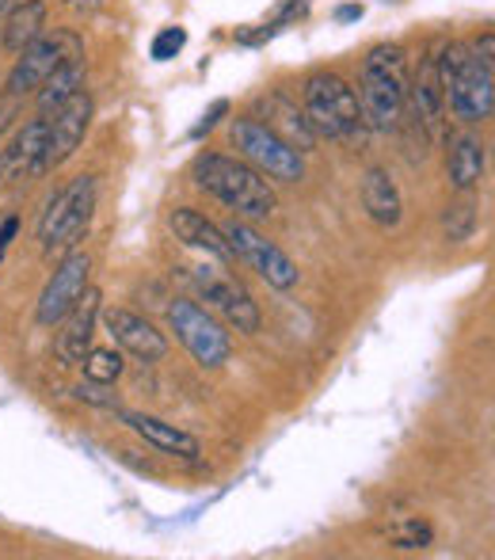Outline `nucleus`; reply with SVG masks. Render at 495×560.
<instances>
[{
	"mask_svg": "<svg viewBox=\"0 0 495 560\" xmlns=\"http://www.w3.org/2000/svg\"><path fill=\"white\" fill-rule=\"evenodd\" d=\"M191 176L202 191H210L214 199H222L229 210H237L240 218H271L279 210V199H274V187L263 172H256L248 161L240 156H225V153H199L191 164Z\"/></svg>",
	"mask_w": 495,
	"mask_h": 560,
	"instance_id": "f257e3e1",
	"label": "nucleus"
},
{
	"mask_svg": "<svg viewBox=\"0 0 495 560\" xmlns=\"http://www.w3.org/2000/svg\"><path fill=\"white\" fill-rule=\"evenodd\" d=\"M435 69L446 92V112H453V118L465 126L488 122L495 107V66L476 58L469 43H446Z\"/></svg>",
	"mask_w": 495,
	"mask_h": 560,
	"instance_id": "f03ea898",
	"label": "nucleus"
},
{
	"mask_svg": "<svg viewBox=\"0 0 495 560\" xmlns=\"http://www.w3.org/2000/svg\"><path fill=\"white\" fill-rule=\"evenodd\" d=\"M408 100V54L397 43H377L363 61V84H358V107H363L366 130H397L404 122Z\"/></svg>",
	"mask_w": 495,
	"mask_h": 560,
	"instance_id": "7ed1b4c3",
	"label": "nucleus"
},
{
	"mask_svg": "<svg viewBox=\"0 0 495 560\" xmlns=\"http://www.w3.org/2000/svg\"><path fill=\"white\" fill-rule=\"evenodd\" d=\"M305 118H309L313 133L328 141H358L366 133L363 107H358V92L351 89L343 77L335 73H313L305 77Z\"/></svg>",
	"mask_w": 495,
	"mask_h": 560,
	"instance_id": "20e7f679",
	"label": "nucleus"
},
{
	"mask_svg": "<svg viewBox=\"0 0 495 560\" xmlns=\"http://www.w3.org/2000/svg\"><path fill=\"white\" fill-rule=\"evenodd\" d=\"M99 202V179L96 176H76L46 202L43 218H38V244L43 252H66L89 233L92 214Z\"/></svg>",
	"mask_w": 495,
	"mask_h": 560,
	"instance_id": "39448f33",
	"label": "nucleus"
},
{
	"mask_svg": "<svg viewBox=\"0 0 495 560\" xmlns=\"http://www.w3.org/2000/svg\"><path fill=\"white\" fill-rule=\"evenodd\" d=\"M229 138H233V145H237L240 161H248L251 168L263 172L274 184H297V179H305V153L286 145V141L274 130H267L256 115L233 118Z\"/></svg>",
	"mask_w": 495,
	"mask_h": 560,
	"instance_id": "423d86ee",
	"label": "nucleus"
},
{
	"mask_svg": "<svg viewBox=\"0 0 495 560\" xmlns=\"http://www.w3.org/2000/svg\"><path fill=\"white\" fill-rule=\"evenodd\" d=\"M222 233H225V244H229L233 259L248 264L267 287H274V290L297 287V279H302V275H297V264L279 248V244L267 241L256 225H248L245 218H229V222L222 225Z\"/></svg>",
	"mask_w": 495,
	"mask_h": 560,
	"instance_id": "0eeeda50",
	"label": "nucleus"
},
{
	"mask_svg": "<svg viewBox=\"0 0 495 560\" xmlns=\"http://www.w3.org/2000/svg\"><path fill=\"white\" fill-rule=\"evenodd\" d=\"M81 54H84V43L76 31L61 27V31H54V35H38L35 43L23 46V50L15 54V66L4 81V92H12V96H20V100L35 96L38 84H43L61 61L81 58Z\"/></svg>",
	"mask_w": 495,
	"mask_h": 560,
	"instance_id": "6e6552de",
	"label": "nucleus"
},
{
	"mask_svg": "<svg viewBox=\"0 0 495 560\" xmlns=\"http://www.w3.org/2000/svg\"><path fill=\"white\" fill-rule=\"evenodd\" d=\"M168 328L176 332L179 343L191 351V359L207 370H217L222 362H229V332L202 310L191 298H172L168 302Z\"/></svg>",
	"mask_w": 495,
	"mask_h": 560,
	"instance_id": "1a4fd4ad",
	"label": "nucleus"
},
{
	"mask_svg": "<svg viewBox=\"0 0 495 560\" xmlns=\"http://www.w3.org/2000/svg\"><path fill=\"white\" fill-rule=\"evenodd\" d=\"M191 279H195V287H199V294L207 298V302L214 305V310L222 313V317L229 320L237 332H245V336L259 332V305H256V298H251L248 290L240 287L237 279H233V275H225L222 267L202 264V267H195V271H191Z\"/></svg>",
	"mask_w": 495,
	"mask_h": 560,
	"instance_id": "9d476101",
	"label": "nucleus"
},
{
	"mask_svg": "<svg viewBox=\"0 0 495 560\" xmlns=\"http://www.w3.org/2000/svg\"><path fill=\"white\" fill-rule=\"evenodd\" d=\"M92 122V96L89 92H76L73 100L58 107V112L46 115V149H43V176L69 161V156L81 149L84 133Z\"/></svg>",
	"mask_w": 495,
	"mask_h": 560,
	"instance_id": "9b49d317",
	"label": "nucleus"
},
{
	"mask_svg": "<svg viewBox=\"0 0 495 560\" xmlns=\"http://www.w3.org/2000/svg\"><path fill=\"white\" fill-rule=\"evenodd\" d=\"M89 275H92V256H89V252H69V256L58 264V271H54V279L46 282L43 298H38V313H35L38 325H43V328L58 325V320L73 310L76 298L84 294V287H89Z\"/></svg>",
	"mask_w": 495,
	"mask_h": 560,
	"instance_id": "f8f14e48",
	"label": "nucleus"
},
{
	"mask_svg": "<svg viewBox=\"0 0 495 560\" xmlns=\"http://www.w3.org/2000/svg\"><path fill=\"white\" fill-rule=\"evenodd\" d=\"M404 118H412L427 141H438L443 138V126H446V92H443V81H438V69H435V58H423L420 69L408 77V100H404Z\"/></svg>",
	"mask_w": 495,
	"mask_h": 560,
	"instance_id": "ddd939ff",
	"label": "nucleus"
},
{
	"mask_svg": "<svg viewBox=\"0 0 495 560\" xmlns=\"http://www.w3.org/2000/svg\"><path fill=\"white\" fill-rule=\"evenodd\" d=\"M99 313H104V294L96 287H84V294L73 302V310L58 320V339H54V351L66 366H81V359L92 351V339H96Z\"/></svg>",
	"mask_w": 495,
	"mask_h": 560,
	"instance_id": "4468645a",
	"label": "nucleus"
},
{
	"mask_svg": "<svg viewBox=\"0 0 495 560\" xmlns=\"http://www.w3.org/2000/svg\"><path fill=\"white\" fill-rule=\"evenodd\" d=\"M43 149H46V115L31 118L15 130V138L0 149V187L15 179H38L43 176Z\"/></svg>",
	"mask_w": 495,
	"mask_h": 560,
	"instance_id": "2eb2a0df",
	"label": "nucleus"
},
{
	"mask_svg": "<svg viewBox=\"0 0 495 560\" xmlns=\"http://www.w3.org/2000/svg\"><path fill=\"white\" fill-rule=\"evenodd\" d=\"M99 317H104L107 336H111L115 343L122 347V351H130L133 359H141V362H161L164 354H168V339H164V332H156V328L149 325V320L141 317V313L115 305V310H104Z\"/></svg>",
	"mask_w": 495,
	"mask_h": 560,
	"instance_id": "dca6fc26",
	"label": "nucleus"
},
{
	"mask_svg": "<svg viewBox=\"0 0 495 560\" xmlns=\"http://www.w3.org/2000/svg\"><path fill=\"white\" fill-rule=\"evenodd\" d=\"M256 118L267 126V130L279 133L286 145H294L297 153H309V149L317 145V133H313L309 118H305V112H297L294 100H286L282 92H267V96H259Z\"/></svg>",
	"mask_w": 495,
	"mask_h": 560,
	"instance_id": "f3484780",
	"label": "nucleus"
},
{
	"mask_svg": "<svg viewBox=\"0 0 495 560\" xmlns=\"http://www.w3.org/2000/svg\"><path fill=\"white\" fill-rule=\"evenodd\" d=\"M115 416H119V423H126L138 439H145L149 446L161 450V454H172V457H195L199 454V439H195L191 431L176 428V423H164V420L145 416V412H122V408H115Z\"/></svg>",
	"mask_w": 495,
	"mask_h": 560,
	"instance_id": "a211bd4d",
	"label": "nucleus"
},
{
	"mask_svg": "<svg viewBox=\"0 0 495 560\" xmlns=\"http://www.w3.org/2000/svg\"><path fill=\"white\" fill-rule=\"evenodd\" d=\"M168 225H172V233H176V241H184L187 248L202 252V256L222 259V264H233V252H229V244H225L222 225L210 222V218H202L199 210H191V207L172 210Z\"/></svg>",
	"mask_w": 495,
	"mask_h": 560,
	"instance_id": "6ab92c4d",
	"label": "nucleus"
},
{
	"mask_svg": "<svg viewBox=\"0 0 495 560\" xmlns=\"http://www.w3.org/2000/svg\"><path fill=\"white\" fill-rule=\"evenodd\" d=\"M363 210L370 214V222L381 229L400 225V218H404V199H400V187L389 168H370L363 176Z\"/></svg>",
	"mask_w": 495,
	"mask_h": 560,
	"instance_id": "aec40b11",
	"label": "nucleus"
},
{
	"mask_svg": "<svg viewBox=\"0 0 495 560\" xmlns=\"http://www.w3.org/2000/svg\"><path fill=\"white\" fill-rule=\"evenodd\" d=\"M484 164H488V145L476 133H458L450 138V184L458 191H473L484 179Z\"/></svg>",
	"mask_w": 495,
	"mask_h": 560,
	"instance_id": "412c9836",
	"label": "nucleus"
},
{
	"mask_svg": "<svg viewBox=\"0 0 495 560\" xmlns=\"http://www.w3.org/2000/svg\"><path fill=\"white\" fill-rule=\"evenodd\" d=\"M84 81H89V61H84V54L81 58H69V61H61L58 69H54L50 77H46L43 84H38V112L43 115H50V112H58L66 100H73L76 92H84Z\"/></svg>",
	"mask_w": 495,
	"mask_h": 560,
	"instance_id": "4be33fe9",
	"label": "nucleus"
},
{
	"mask_svg": "<svg viewBox=\"0 0 495 560\" xmlns=\"http://www.w3.org/2000/svg\"><path fill=\"white\" fill-rule=\"evenodd\" d=\"M385 538H389L392 549H427L435 541V530H431V523L415 508L392 503L385 511Z\"/></svg>",
	"mask_w": 495,
	"mask_h": 560,
	"instance_id": "5701e85b",
	"label": "nucleus"
},
{
	"mask_svg": "<svg viewBox=\"0 0 495 560\" xmlns=\"http://www.w3.org/2000/svg\"><path fill=\"white\" fill-rule=\"evenodd\" d=\"M46 0H20L12 12L4 15V50L20 54L23 46H31L38 35H46Z\"/></svg>",
	"mask_w": 495,
	"mask_h": 560,
	"instance_id": "b1692460",
	"label": "nucleus"
},
{
	"mask_svg": "<svg viewBox=\"0 0 495 560\" xmlns=\"http://www.w3.org/2000/svg\"><path fill=\"white\" fill-rule=\"evenodd\" d=\"M81 366H84V377L89 382H99V385H115L119 382V374H122V354L119 351H89L81 359Z\"/></svg>",
	"mask_w": 495,
	"mask_h": 560,
	"instance_id": "393cba45",
	"label": "nucleus"
},
{
	"mask_svg": "<svg viewBox=\"0 0 495 560\" xmlns=\"http://www.w3.org/2000/svg\"><path fill=\"white\" fill-rule=\"evenodd\" d=\"M443 225H446V236H450V241H469V236H473V229H476V210L469 207V202L446 207Z\"/></svg>",
	"mask_w": 495,
	"mask_h": 560,
	"instance_id": "a878e982",
	"label": "nucleus"
},
{
	"mask_svg": "<svg viewBox=\"0 0 495 560\" xmlns=\"http://www.w3.org/2000/svg\"><path fill=\"white\" fill-rule=\"evenodd\" d=\"M184 46H187V31L184 27H164L161 35L153 38V50H149V54H153V61H172L179 50H184Z\"/></svg>",
	"mask_w": 495,
	"mask_h": 560,
	"instance_id": "bb28decb",
	"label": "nucleus"
},
{
	"mask_svg": "<svg viewBox=\"0 0 495 560\" xmlns=\"http://www.w3.org/2000/svg\"><path fill=\"white\" fill-rule=\"evenodd\" d=\"M76 397L89 400V405H96V408H107V412H115V408H119V400H115L111 393H104V385H99V382L81 385V389H76Z\"/></svg>",
	"mask_w": 495,
	"mask_h": 560,
	"instance_id": "cd10ccee",
	"label": "nucleus"
},
{
	"mask_svg": "<svg viewBox=\"0 0 495 560\" xmlns=\"http://www.w3.org/2000/svg\"><path fill=\"white\" fill-rule=\"evenodd\" d=\"M15 115H20V96H12V92H4V96H0V133H4L8 126L15 122Z\"/></svg>",
	"mask_w": 495,
	"mask_h": 560,
	"instance_id": "c85d7f7f",
	"label": "nucleus"
},
{
	"mask_svg": "<svg viewBox=\"0 0 495 560\" xmlns=\"http://www.w3.org/2000/svg\"><path fill=\"white\" fill-rule=\"evenodd\" d=\"M66 8L73 15H84V20H89V15H96L99 8H104V0H66Z\"/></svg>",
	"mask_w": 495,
	"mask_h": 560,
	"instance_id": "c756f323",
	"label": "nucleus"
},
{
	"mask_svg": "<svg viewBox=\"0 0 495 560\" xmlns=\"http://www.w3.org/2000/svg\"><path fill=\"white\" fill-rule=\"evenodd\" d=\"M225 112H229V104H225V100H217V104H214V107H210V115H202V122H199V126H195V133L210 130V126H214V122H217V118H222Z\"/></svg>",
	"mask_w": 495,
	"mask_h": 560,
	"instance_id": "7c9ffc66",
	"label": "nucleus"
},
{
	"mask_svg": "<svg viewBox=\"0 0 495 560\" xmlns=\"http://www.w3.org/2000/svg\"><path fill=\"white\" fill-rule=\"evenodd\" d=\"M15 229H20V222H15V218H8L4 229H0V256H4V248H8V244H12Z\"/></svg>",
	"mask_w": 495,
	"mask_h": 560,
	"instance_id": "2f4dec72",
	"label": "nucleus"
},
{
	"mask_svg": "<svg viewBox=\"0 0 495 560\" xmlns=\"http://www.w3.org/2000/svg\"><path fill=\"white\" fill-rule=\"evenodd\" d=\"M363 15V8L358 4H351V8H340V20H358Z\"/></svg>",
	"mask_w": 495,
	"mask_h": 560,
	"instance_id": "473e14b6",
	"label": "nucleus"
},
{
	"mask_svg": "<svg viewBox=\"0 0 495 560\" xmlns=\"http://www.w3.org/2000/svg\"><path fill=\"white\" fill-rule=\"evenodd\" d=\"M15 4H20V0H0V15H8V12H12Z\"/></svg>",
	"mask_w": 495,
	"mask_h": 560,
	"instance_id": "72a5a7b5",
	"label": "nucleus"
}]
</instances>
